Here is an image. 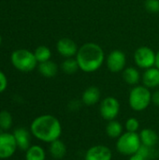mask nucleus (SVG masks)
<instances>
[{
    "label": "nucleus",
    "mask_w": 159,
    "mask_h": 160,
    "mask_svg": "<svg viewBox=\"0 0 159 160\" xmlns=\"http://www.w3.org/2000/svg\"><path fill=\"white\" fill-rule=\"evenodd\" d=\"M32 135L47 143L59 140L62 135V125L60 121L52 114L39 115L33 120L30 126Z\"/></svg>",
    "instance_id": "obj_1"
},
{
    "label": "nucleus",
    "mask_w": 159,
    "mask_h": 160,
    "mask_svg": "<svg viewBox=\"0 0 159 160\" xmlns=\"http://www.w3.org/2000/svg\"><path fill=\"white\" fill-rule=\"evenodd\" d=\"M76 60L81 70L92 73L101 68L105 60V53L98 44L87 42L79 48Z\"/></svg>",
    "instance_id": "obj_2"
},
{
    "label": "nucleus",
    "mask_w": 159,
    "mask_h": 160,
    "mask_svg": "<svg viewBox=\"0 0 159 160\" xmlns=\"http://www.w3.org/2000/svg\"><path fill=\"white\" fill-rule=\"evenodd\" d=\"M128 103L134 112H142L152 103V93L144 85H135L129 92Z\"/></svg>",
    "instance_id": "obj_3"
},
{
    "label": "nucleus",
    "mask_w": 159,
    "mask_h": 160,
    "mask_svg": "<svg viewBox=\"0 0 159 160\" xmlns=\"http://www.w3.org/2000/svg\"><path fill=\"white\" fill-rule=\"evenodd\" d=\"M10 61L12 66L22 72H30L34 70L38 63L34 52L25 49L15 50L10 55Z\"/></svg>",
    "instance_id": "obj_4"
},
{
    "label": "nucleus",
    "mask_w": 159,
    "mask_h": 160,
    "mask_svg": "<svg viewBox=\"0 0 159 160\" xmlns=\"http://www.w3.org/2000/svg\"><path fill=\"white\" fill-rule=\"evenodd\" d=\"M142 145L140 135L137 132H124L116 141V150L119 154L130 157L136 154Z\"/></svg>",
    "instance_id": "obj_5"
},
{
    "label": "nucleus",
    "mask_w": 159,
    "mask_h": 160,
    "mask_svg": "<svg viewBox=\"0 0 159 160\" xmlns=\"http://www.w3.org/2000/svg\"><path fill=\"white\" fill-rule=\"evenodd\" d=\"M121 105L117 98L113 97H107L101 102L99 106V112L104 120L112 121L115 120L120 113Z\"/></svg>",
    "instance_id": "obj_6"
},
{
    "label": "nucleus",
    "mask_w": 159,
    "mask_h": 160,
    "mask_svg": "<svg viewBox=\"0 0 159 160\" xmlns=\"http://www.w3.org/2000/svg\"><path fill=\"white\" fill-rule=\"evenodd\" d=\"M157 53L149 47L142 46L138 48L134 52L135 64L143 69H148L156 66Z\"/></svg>",
    "instance_id": "obj_7"
},
{
    "label": "nucleus",
    "mask_w": 159,
    "mask_h": 160,
    "mask_svg": "<svg viewBox=\"0 0 159 160\" xmlns=\"http://www.w3.org/2000/svg\"><path fill=\"white\" fill-rule=\"evenodd\" d=\"M18 148L14 135L7 132L0 133V159L12 157Z\"/></svg>",
    "instance_id": "obj_8"
},
{
    "label": "nucleus",
    "mask_w": 159,
    "mask_h": 160,
    "mask_svg": "<svg viewBox=\"0 0 159 160\" xmlns=\"http://www.w3.org/2000/svg\"><path fill=\"white\" fill-rule=\"evenodd\" d=\"M107 68L112 73H118L126 68L127 57L126 54L120 50L112 51L106 59Z\"/></svg>",
    "instance_id": "obj_9"
},
{
    "label": "nucleus",
    "mask_w": 159,
    "mask_h": 160,
    "mask_svg": "<svg viewBox=\"0 0 159 160\" xmlns=\"http://www.w3.org/2000/svg\"><path fill=\"white\" fill-rule=\"evenodd\" d=\"M112 153L111 149L105 145L98 144L90 147L85 155L84 160H112Z\"/></svg>",
    "instance_id": "obj_10"
},
{
    "label": "nucleus",
    "mask_w": 159,
    "mask_h": 160,
    "mask_svg": "<svg viewBox=\"0 0 159 160\" xmlns=\"http://www.w3.org/2000/svg\"><path fill=\"white\" fill-rule=\"evenodd\" d=\"M56 50L60 55L66 58H71L75 56L78 52L77 43L68 38H62L56 43Z\"/></svg>",
    "instance_id": "obj_11"
},
{
    "label": "nucleus",
    "mask_w": 159,
    "mask_h": 160,
    "mask_svg": "<svg viewBox=\"0 0 159 160\" xmlns=\"http://www.w3.org/2000/svg\"><path fill=\"white\" fill-rule=\"evenodd\" d=\"M16 143L18 148H20L22 151H26L31 145H30V133L29 131L24 128H16L13 133Z\"/></svg>",
    "instance_id": "obj_12"
},
{
    "label": "nucleus",
    "mask_w": 159,
    "mask_h": 160,
    "mask_svg": "<svg viewBox=\"0 0 159 160\" xmlns=\"http://www.w3.org/2000/svg\"><path fill=\"white\" fill-rule=\"evenodd\" d=\"M143 85L147 88H156L159 86V69L157 68H150L145 69L142 76Z\"/></svg>",
    "instance_id": "obj_13"
},
{
    "label": "nucleus",
    "mask_w": 159,
    "mask_h": 160,
    "mask_svg": "<svg viewBox=\"0 0 159 160\" xmlns=\"http://www.w3.org/2000/svg\"><path fill=\"white\" fill-rule=\"evenodd\" d=\"M100 99V91L97 86H89L82 96V102L86 106L96 105Z\"/></svg>",
    "instance_id": "obj_14"
},
{
    "label": "nucleus",
    "mask_w": 159,
    "mask_h": 160,
    "mask_svg": "<svg viewBox=\"0 0 159 160\" xmlns=\"http://www.w3.org/2000/svg\"><path fill=\"white\" fill-rule=\"evenodd\" d=\"M140 139L142 145L148 147H156L159 142V137L157 133L151 128H143L140 133Z\"/></svg>",
    "instance_id": "obj_15"
},
{
    "label": "nucleus",
    "mask_w": 159,
    "mask_h": 160,
    "mask_svg": "<svg viewBox=\"0 0 159 160\" xmlns=\"http://www.w3.org/2000/svg\"><path fill=\"white\" fill-rule=\"evenodd\" d=\"M37 68L38 72L45 78H53L58 72V66L51 60L39 63Z\"/></svg>",
    "instance_id": "obj_16"
},
{
    "label": "nucleus",
    "mask_w": 159,
    "mask_h": 160,
    "mask_svg": "<svg viewBox=\"0 0 159 160\" xmlns=\"http://www.w3.org/2000/svg\"><path fill=\"white\" fill-rule=\"evenodd\" d=\"M49 152L54 159H62L67 154V146L61 140H56L50 143Z\"/></svg>",
    "instance_id": "obj_17"
},
{
    "label": "nucleus",
    "mask_w": 159,
    "mask_h": 160,
    "mask_svg": "<svg viewBox=\"0 0 159 160\" xmlns=\"http://www.w3.org/2000/svg\"><path fill=\"white\" fill-rule=\"evenodd\" d=\"M123 79L129 85H137L141 80V74L139 70L133 67L126 68L123 70Z\"/></svg>",
    "instance_id": "obj_18"
},
{
    "label": "nucleus",
    "mask_w": 159,
    "mask_h": 160,
    "mask_svg": "<svg viewBox=\"0 0 159 160\" xmlns=\"http://www.w3.org/2000/svg\"><path fill=\"white\" fill-rule=\"evenodd\" d=\"M124 133L123 126L117 120L109 121L106 126V134L111 139H118Z\"/></svg>",
    "instance_id": "obj_19"
},
{
    "label": "nucleus",
    "mask_w": 159,
    "mask_h": 160,
    "mask_svg": "<svg viewBox=\"0 0 159 160\" xmlns=\"http://www.w3.org/2000/svg\"><path fill=\"white\" fill-rule=\"evenodd\" d=\"M46 153L39 145H31L25 154V160H45Z\"/></svg>",
    "instance_id": "obj_20"
},
{
    "label": "nucleus",
    "mask_w": 159,
    "mask_h": 160,
    "mask_svg": "<svg viewBox=\"0 0 159 160\" xmlns=\"http://www.w3.org/2000/svg\"><path fill=\"white\" fill-rule=\"evenodd\" d=\"M34 54H35V56L37 58V61L38 63H43V62L49 61L51 59V57H52L51 50L47 46H44V45L38 46L35 50Z\"/></svg>",
    "instance_id": "obj_21"
},
{
    "label": "nucleus",
    "mask_w": 159,
    "mask_h": 160,
    "mask_svg": "<svg viewBox=\"0 0 159 160\" xmlns=\"http://www.w3.org/2000/svg\"><path fill=\"white\" fill-rule=\"evenodd\" d=\"M61 68L62 70L67 74V75H72L74 74L75 72H77L79 68V65H78V62L76 59L74 58H67L61 65Z\"/></svg>",
    "instance_id": "obj_22"
},
{
    "label": "nucleus",
    "mask_w": 159,
    "mask_h": 160,
    "mask_svg": "<svg viewBox=\"0 0 159 160\" xmlns=\"http://www.w3.org/2000/svg\"><path fill=\"white\" fill-rule=\"evenodd\" d=\"M137 153L142 155L145 160H155L159 157V152L156 149V147H148L142 144Z\"/></svg>",
    "instance_id": "obj_23"
},
{
    "label": "nucleus",
    "mask_w": 159,
    "mask_h": 160,
    "mask_svg": "<svg viewBox=\"0 0 159 160\" xmlns=\"http://www.w3.org/2000/svg\"><path fill=\"white\" fill-rule=\"evenodd\" d=\"M12 125V115L7 111L0 112V128L2 130H8Z\"/></svg>",
    "instance_id": "obj_24"
},
{
    "label": "nucleus",
    "mask_w": 159,
    "mask_h": 160,
    "mask_svg": "<svg viewBox=\"0 0 159 160\" xmlns=\"http://www.w3.org/2000/svg\"><path fill=\"white\" fill-rule=\"evenodd\" d=\"M125 128L128 132H137L140 128V122L137 118L131 117L126 121Z\"/></svg>",
    "instance_id": "obj_25"
},
{
    "label": "nucleus",
    "mask_w": 159,
    "mask_h": 160,
    "mask_svg": "<svg viewBox=\"0 0 159 160\" xmlns=\"http://www.w3.org/2000/svg\"><path fill=\"white\" fill-rule=\"evenodd\" d=\"M144 7L151 13L159 12V0H145Z\"/></svg>",
    "instance_id": "obj_26"
},
{
    "label": "nucleus",
    "mask_w": 159,
    "mask_h": 160,
    "mask_svg": "<svg viewBox=\"0 0 159 160\" xmlns=\"http://www.w3.org/2000/svg\"><path fill=\"white\" fill-rule=\"evenodd\" d=\"M7 86V76L0 70V94L3 93Z\"/></svg>",
    "instance_id": "obj_27"
},
{
    "label": "nucleus",
    "mask_w": 159,
    "mask_h": 160,
    "mask_svg": "<svg viewBox=\"0 0 159 160\" xmlns=\"http://www.w3.org/2000/svg\"><path fill=\"white\" fill-rule=\"evenodd\" d=\"M80 107H81V103L79 102V100H72L68 104V108L71 111H77L80 109Z\"/></svg>",
    "instance_id": "obj_28"
},
{
    "label": "nucleus",
    "mask_w": 159,
    "mask_h": 160,
    "mask_svg": "<svg viewBox=\"0 0 159 160\" xmlns=\"http://www.w3.org/2000/svg\"><path fill=\"white\" fill-rule=\"evenodd\" d=\"M152 103L159 107V90L152 94Z\"/></svg>",
    "instance_id": "obj_29"
},
{
    "label": "nucleus",
    "mask_w": 159,
    "mask_h": 160,
    "mask_svg": "<svg viewBox=\"0 0 159 160\" xmlns=\"http://www.w3.org/2000/svg\"><path fill=\"white\" fill-rule=\"evenodd\" d=\"M128 160H145V159H144V158H143L142 155H140L139 153H136V154H134V155L130 156V157H129V159Z\"/></svg>",
    "instance_id": "obj_30"
},
{
    "label": "nucleus",
    "mask_w": 159,
    "mask_h": 160,
    "mask_svg": "<svg viewBox=\"0 0 159 160\" xmlns=\"http://www.w3.org/2000/svg\"><path fill=\"white\" fill-rule=\"evenodd\" d=\"M156 68L159 69V51L158 52H157V56H156Z\"/></svg>",
    "instance_id": "obj_31"
},
{
    "label": "nucleus",
    "mask_w": 159,
    "mask_h": 160,
    "mask_svg": "<svg viewBox=\"0 0 159 160\" xmlns=\"http://www.w3.org/2000/svg\"><path fill=\"white\" fill-rule=\"evenodd\" d=\"M1 43H2V37H1V35H0V45H1Z\"/></svg>",
    "instance_id": "obj_32"
},
{
    "label": "nucleus",
    "mask_w": 159,
    "mask_h": 160,
    "mask_svg": "<svg viewBox=\"0 0 159 160\" xmlns=\"http://www.w3.org/2000/svg\"><path fill=\"white\" fill-rule=\"evenodd\" d=\"M158 143H159V142H158Z\"/></svg>",
    "instance_id": "obj_33"
}]
</instances>
